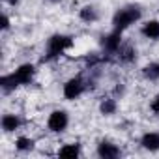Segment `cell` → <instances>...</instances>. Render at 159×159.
I'll return each mask as SVG.
<instances>
[{"instance_id":"cell-1","label":"cell","mask_w":159,"mask_h":159,"mask_svg":"<svg viewBox=\"0 0 159 159\" xmlns=\"http://www.w3.org/2000/svg\"><path fill=\"white\" fill-rule=\"evenodd\" d=\"M140 17H142V10H140V6H137V4H129V6L120 8V10L114 13V17H112V26H114V30L124 32V30L129 28L131 25H135L137 21H140Z\"/></svg>"},{"instance_id":"cell-2","label":"cell","mask_w":159,"mask_h":159,"mask_svg":"<svg viewBox=\"0 0 159 159\" xmlns=\"http://www.w3.org/2000/svg\"><path fill=\"white\" fill-rule=\"evenodd\" d=\"M73 47V38L66 34H54L47 39V51L43 56V62H51L58 56H62L67 49Z\"/></svg>"},{"instance_id":"cell-3","label":"cell","mask_w":159,"mask_h":159,"mask_svg":"<svg viewBox=\"0 0 159 159\" xmlns=\"http://www.w3.org/2000/svg\"><path fill=\"white\" fill-rule=\"evenodd\" d=\"M88 88V81H84L83 75L71 77L69 81L64 84V98L66 99H77L81 94H84Z\"/></svg>"},{"instance_id":"cell-4","label":"cell","mask_w":159,"mask_h":159,"mask_svg":"<svg viewBox=\"0 0 159 159\" xmlns=\"http://www.w3.org/2000/svg\"><path fill=\"white\" fill-rule=\"evenodd\" d=\"M69 125V116L66 111H52L49 114V120H47V127L52 131V133H62L66 131V127Z\"/></svg>"},{"instance_id":"cell-5","label":"cell","mask_w":159,"mask_h":159,"mask_svg":"<svg viewBox=\"0 0 159 159\" xmlns=\"http://www.w3.org/2000/svg\"><path fill=\"white\" fill-rule=\"evenodd\" d=\"M101 47H103L105 52H109V54H116L118 49L122 47V32L112 30L111 34L103 36V39H101Z\"/></svg>"},{"instance_id":"cell-6","label":"cell","mask_w":159,"mask_h":159,"mask_svg":"<svg viewBox=\"0 0 159 159\" xmlns=\"http://www.w3.org/2000/svg\"><path fill=\"white\" fill-rule=\"evenodd\" d=\"M34 73H36V67H34L32 64H23V66H19V67L13 71V77H15L17 84L23 86V84H30V83H32Z\"/></svg>"},{"instance_id":"cell-7","label":"cell","mask_w":159,"mask_h":159,"mask_svg":"<svg viewBox=\"0 0 159 159\" xmlns=\"http://www.w3.org/2000/svg\"><path fill=\"white\" fill-rule=\"evenodd\" d=\"M98 155L101 159H116L120 155V148L116 144L109 142V140H101L98 144Z\"/></svg>"},{"instance_id":"cell-8","label":"cell","mask_w":159,"mask_h":159,"mask_svg":"<svg viewBox=\"0 0 159 159\" xmlns=\"http://www.w3.org/2000/svg\"><path fill=\"white\" fill-rule=\"evenodd\" d=\"M140 146L148 152H157L159 150V133H155V131L144 133L140 139Z\"/></svg>"},{"instance_id":"cell-9","label":"cell","mask_w":159,"mask_h":159,"mask_svg":"<svg viewBox=\"0 0 159 159\" xmlns=\"http://www.w3.org/2000/svg\"><path fill=\"white\" fill-rule=\"evenodd\" d=\"M2 129H4V133H13L15 129H19L21 127V124H23V120L17 116V114H4L2 116Z\"/></svg>"},{"instance_id":"cell-10","label":"cell","mask_w":159,"mask_h":159,"mask_svg":"<svg viewBox=\"0 0 159 159\" xmlns=\"http://www.w3.org/2000/svg\"><path fill=\"white\" fill-rule=\"evenodd\" d=\"M140 32L148 39H159V21H148Z\"/></svg>"},{"instance_id":"cell-11","label":"cell","mask_w":159,"mask_h":159,"mask_svg":"<svg viewBox=\"0 0 159 159\" xmlns=\"http://www.w3.org/2000/svg\"><path fill=\"white\" fill-rule=\"evenodd\" d=\"M79 17H81V21L90 25V23H96L99 19V13H98V10L94 6H84V8H81V11H79Z\"/></svg>"},{"instance_id":"cell-12","label":"cell","mask_w":159,"mask_h":159,"mask_svg":"<svg viewBox=\"0 0 159 159\" xmlns=\"http://www.w3.org/2000/svg\"><path fill=\"white\" fill-rule=\"evenodd\" d=\"M116 109H118V103H116L114 98H105V99H101V103H99V111H101V114H105V116L114 114Z\"/></svg>"},{"instance_id":"cell-13","label":"cell","mask_w":159,"mask_h":159,"mask_svg":"<svg viewBox=\"0 0 159 159\" xmlns=\"http://www.w3.org/2000/svg\"><path fill=\"white\" fill-rule=\"evenodd\" d=\"M116 54H118V60H120V62L129 64V62H133V60H135V54H137V52H135V49H133L131 45H122V47L118 49V52H116Z\"/></svg>"},{"instance_id":"cell-14","label":"cell","mask_w":159,"mask_h":159,"mask_svg":"<svg viewBox=\"0 0 159 159\" xmlns=\"http://www.w3.org/2000/svg\"><path fill=\"white\" fill-rule=\"evenodd\" d=\"M142 75L148 81H159V64L157 62H152L148 66L142 67Z\"/></svg>"},{"instance_id":"cell-15","label":"cell","mask_w":159,"mask_h":159,"mask_svg":"<svg viewBox=\"0 0 159 159\" xmlns=\"http://www.w3.org/2000/svg\"><path fill=\"white\" fill-rule=\"evenodd\" d=\"M60 157H79L81 155V146L79 144H66L58 150Z\"/></svg>"},{"instance_id":"cell-16","label":"cell","mask_w":159,"mask_h":159,"mask_svg":"<svg viewBox=\"0 0 159 159\" xmlns=\"http://www.w3.org/2000/svg\"><path fill=\"white\" fill-rule=\"evenodd\" d=\"M15 148H17L19 152H30V150L34 148V140H32L30 137H19V139L15 140Z\"/></svg>"},{"instance_id":"cell-17","label":"cell","mask_w":159,"mask_h":159,"mask_svg":"<svg viewBox=\"0 0 159 159\" xmlns=\"http://www.w3.org/2000/svg\"><path fill=\"white\" fill-rule=\"evenodd\" d=\"M150 109H152L153 112H157V114H159V96H155V98H153V101H152Z\"/></svg>"},{"instance_id":"cell-18","label":"cell","mask_w":159,"mask_h":159,"mask_svg":"<svg viewBox=\"0 0 159 159\" xmlns=\"http://www.w3.org/2000/svg\"><path fill=\"white\" fill-rule=\"evenodd\" d=\"M8 28H10V17L4 13L2 15V30H8Z\"/></svg>"},{"instance_id":"cell-19","label":"cell","mask_w":159,"mask_h":159,"mask_svg":"<svg viewBox=\"0 0 159 159\" xmlns=\"http://www.w3.org/2000/svg\"><path fill=\"white\" fill-rule=\"evenodd\" d=\"M6 2H8L10 6H17V4H19V0H6Z\"/></svg>"},{"instance_id":"cell-20","label":"cell","mask_w":159,"mask_h":159,"mask_svg":"<svg viewBox=\"0 0 159 159\" xmlns=\"http://www.w3.org/2000/svg\"><path fill=\"white\" fill-rule=\"evenodd\" d=\"M47 2H58V0H47Z\"/></svg>"}]
</instances>
